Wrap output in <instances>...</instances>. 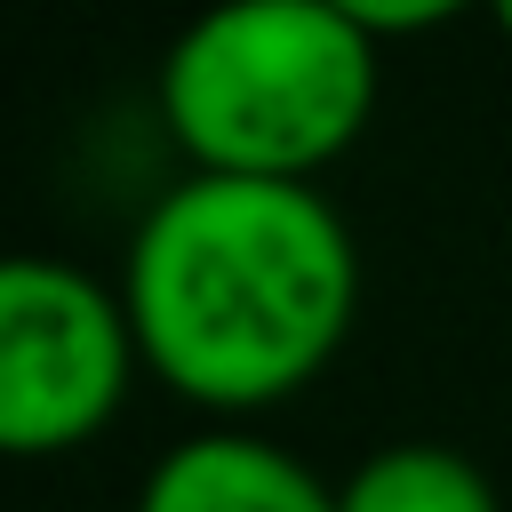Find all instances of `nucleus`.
<instances>
[{
	"instance_id": "nucleus-6",
	"label": "nucleus",
	"mask_w": 512,
	"mask_h": 512,
	"mask_svg": "<svg viewBox=\"0 0 512 512\" xmlns=\"http://www.w3.org/2000/svg\"><path fill=\"white\" fill-rule=\"evenodd\" d=\"M352 8V24L368 32V40H384V32H432V24H448V0H416V8H384V0H344Z\"/></svg>"
},
{
	"instance_id": "nucleus-1",
	"label": "nucleus",
	"mask_w": 512,
	"mask_h": 512,
	"mask_svg": "<svg viewBox=\"0 0 512 512\" xmlns=\"http://www.w3.org/2000/svg\"><path fill=\"white\" fill-rule=\"evenodd\" d=\"M136 360L192 408L248 416L304 392L352 328V232L312 184L184 176L128 240Z\"/></svg>"
},
{
	"instance_id": "nucleus-4",
	"label": "nucleus",
	"mask_w": 512,
	"mask_h": 512,
	"mask_svg": "<svg viewBox=\"0 0 512 512\" xmlns=\"http://www.w3.org/2000/svg\"><path fill=\"white\" fill-rule=\"evenodd\" d=\"M136 512H336V488L256 432H200L144 472Z\"/></svg>"
},
{
	"instance_id": "nucleus-2",
	"label": "nucleus",
	"mask_w": 512,
	"mask_h": 512,
	"mask_svg": "<svg viewBox=\"0 0 512 512\" xmlns=\"http://www.w3.org/2000/svg\"><path fill=\"white\" fill-rule=\"evenodd\" d=\"M376 112V40L344 0H240L176 32L160 120L192 176L304 184Z\"/></svg>"
},
{
	"instance_id": "nucleus-3",
	"label": "nucleus",
	"mask_w": 512,
	"mask_h": 512,
	"mask_svg": "<svg viewBox=\"0 0 512 512\" xmlns=\"http://www.w3.org/2000/svg\"><path fill=\"white\" fill-rule=\"evenodd\" d=\"M136 368L128 304L56 256H0V456L96 440Z\"/></svg>"
},
{
	"instance_id": "nucleus-7",
	"label": "nucleus",
	"mask_w": 512,
	"mask_h": 512,
	"mask_svg": "<svg viewBox=\"0 0 512 512\" xmlns=\"http://www.w3.org/2000/svg\"><path fill=\"white\" fill-rule=\"evenodd\" d=\"M496 32H504V40H512V0H504V8H496Z\"/></svg>"
},
{
	"instance_id": "nucleus-5",
	"label": "nucleus",
	"mask_w": 512,
	"mask_h": 512,
	"mask_svg": "<svg viewBox=\"0 0 512 512\" xmlns=\"http://www.w3.org/2000/svg\"><path fill=\"white\" fill-rule=\"evenodd\" d=\"M336 512H496V488L472 456L440 440H400L336 488Z\"/></svg>"
}]
</instances>
